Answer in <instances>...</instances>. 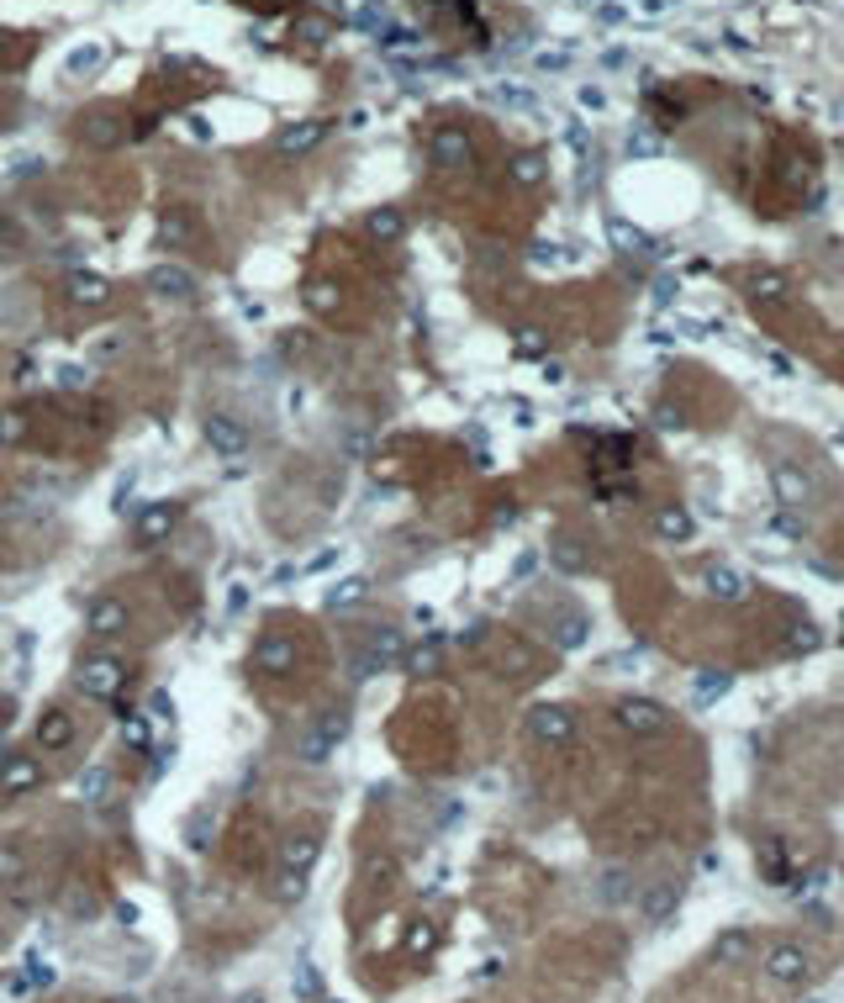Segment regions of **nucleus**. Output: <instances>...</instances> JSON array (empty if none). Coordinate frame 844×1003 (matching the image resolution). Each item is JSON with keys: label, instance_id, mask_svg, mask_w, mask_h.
Returning <instances> with one entry per match:
<instances>
[{"label": "nucleus", "instance_id": "12", "mask_svg": "<svg viewBox=\"0 0 844 1003\" xmlns=\"http://www.w3.org/2000/svg\"><path fill=\"white\" fill-rule=\"evenodd\" d=\"M633 903H638V919H644V924H665L670 913L681 909V882H670V877L649 882V887H644Z\"/></svg>", "mask_w": 844, "mask_h": 1003}, {"label": "nucleus", "instance_id": "42", "mask_svg": "<svg viewBox=\"0 0 844 1003\" xmlns=\"http://www.w3.org/2000/svg\"><path fill=\"white\" fill-rule=\"evenodd\" d=\"M43 175V159H11V180H32Z\"/></svg>", "mask_w": 844, "mask_h": 1003}, {"label": "nucleus", "instance_id": "34", "mask_svg": "<svg viewBox=\"0 0 844 1003\" xmlns=\"http://www.w3.org/2000/svg\"><path fill=\"white\" fill-rule=\"evenodd\" d=\"M153 734V719L149 713H127V724H121V745H132V750H143Z\"/></svg>", "mask_w": 844, "mask_h": 1003}, {"label": "nucleus", "instance_id": "19", "mask_svg": "<svg viewBox=\"0 0 844 1003\" xmlns=\"http://www.w3.org/2000/svg\"><path fill=\"white\" fill-rule=\"evenodd\" d=\"M74 739V719L63 713V708H48L43 719H37V734H32V745L37 750H63Z\"/></svg>", "mask_w": 844, "mask_h": 1003}, {"label": "nucleus", "instance_id": "47", "mask_svg": "<svg viewBox=\"0 0 844 1003\" xmlns=\"http://www.w3.org/2000/svg\"><path fill=\"white\" fill-rule=\"evenodd\" d=\"M328 565H338V549H323V555L306 560V571H328Z\"/></svg>", "mask_w": 844, "mask_h": 1003}, {"label": "nucleus", "instance_id": "3", "mask_svg": "<svg viewBox=\"0 0 844 1003\" xmlns=\"http://www.w3.org/2000/svg\"><path fill=\"white\" fill-rule=\"evenodd\" d=\"M48 782L43 760L27 756V750H0V797H27Z\"/></svg>", "mask_w": 844, "mask_h": 1003}, {"label": "nucleus", "instance_id": "4", "mask_svg": "<svg viewBox=\"0 0 844 1003\" xmlns=\"http://www.w3.org/2000/svg\"><path fill=\"white\" fill-rule=\"evenodd\" d=\"M528 734L549 745V750H565L575 739V713L571 708H560V702H539L534 713H528Z\"/></svg>", "mask_w": 844, "mask_h": 1003}, {"label": "nucleus", "instance_id": "50", "mask_svg": "<svg viewBox=\"0 0 844 1003\" xmlns=\"http://www.w3.org/2000/svg\"><path fill=\"white\" fill-rule=\"evenodd\" d=\"M0 127H5V123H0Z\"/></svg>", "mask_w": 844, "mask_h": 1003}, {"label": "nucleus", "instance_id": "2", "mask_svg": "<svg viewBox=\"0 0 844 1003\" xmlns=\"http://www.w3.org/2000/svg\"><path fill=\"white\" fill-rule=\"evenodd\" d=\"M760 972L771 977L776 988H802V982H808V972H813V956H808L802 945L776 941L765 956H760Z\"/></svg>", "mask_w": 844, "mask_h": 1003}, {"label": "nucleus", "instance_id": "41", "mask_svg": "<svg viewBox=\"0 0 844 1003\" xmlns=\"http://www.w3.org/2000/svg\"><path fill=\"white\" fill-rule=\"evenodd\" d=\"M302 893H306V877H291V872H280V898H285V903H296Z\"/></svg>", "mask_w": 844, "mask_h": 1003}, {"label": "nucleus", "instance_id": "43", "mask_svg": "<svg viewBox=\"0 0 844 1003\" xmlns=\"http://www.w3.org/2000/svg\"><path fill=\"white\" fill-rule=\"evenodd\" d=\"M207 835H211V814H201V824H190V845H196V851H207L211 845Z\"/></svg>", "mask_w": 844, "mask_h": 1003}, {"label": "nucleus", "instance_id": "22", "mask_svg": "<svg viewBox=\"0 0 844 1003\" xmlns=\"http://www.w3.org/2000/svg\"><path fill=\"white\" fill-rule=\"evenodd\" d=\"M254 666L259 670H291L296 666V644H291L285 634H270L259 650H254Z\"/></svg>", "mask_w": 844, "mask_h": 1003}, {"label": "nucleus", "instance_id": "9", "mask_svg": "<svg viewBox=\"0 0 844 1003\" xmlns=\"http://www.w3.org/2000/svg\"><path fill=\"white\" fill-rule=\"evenodd\" d=\"M317 855H323V835H317V829H296V835L280 840V872L306 877V872L317 866Z\"/></svg>", "mask_w": 844, "mask_h": 1003}, {"label": "nucleus", "instance_id": "26", "mask_svg": "<svg viewBox=\"0 0 844 1003\" xmlns=\"http://www.w3.org/2000/svg\"><path fill=\"white\" fill-rule=\"evenodd\" d=\"M153 233L164 238V248H185V244H190V222H185L180 207H164V212H159V222H153Z\"/></svg>", "mask_w": 844, "mask_h": 1003}, {"label": "nucleus", "instance_id": "39", "mask_svg": "<svg viewBox=\"0 0 844 1003\" xmlns=\"http://www.w3.org/2000/svg\"><path fill=\"white\" fill-rule=\"evenodd\" d=\"M513 180L517 185H539L543 180V159H539V153H523V159H513Z\"/></svg>", "mask_w": 844, "mask_h": 1003}, {"label": "nucleus", "instance_id": "32", "mask_svg": "<svg viewBox=\"0 0 844 1003\" xmlns=\"http://www.w3.org/2000/svg\"><path fill=\"white\" fill-rule=\"evenodd\" d=\"M745 950H750V935H745V930H728L724 941L713 945V961H718V967H728V961H739Z\"/></svg>", "mask_w": 844, "mask_h": 1003}, {"label": "nucleus", "instance_id": "24", "mask_svg": "<svg viewBox=\"0 0 844 1003\" xmlns=\"http://www.w3.org/2000/svg\"><path fill=\"white\" fill-rule=\"evenodd\" d=\"M80 803H91V808H101V803H106V797H112V766H101V760H95V766H85V771H80Z\"/></svg>", "mask_w": 844, "mask_h": 1003}, {"label": "nucleus", "instance_id": "49", "mask_svg": "<svg viewBox=\"0 0 844 1003\" xmlns=\"http://www.w3.org/2000/svg\"><path fill=\"white\" fill-rule=\"evenodd\" d=\"M802 1003H829V999H802Z\"/></svg>", "mask_w": 844, "mask_h": 1003}, {"label": "nucleus", "instance_id": "18", "mask_svg": "<svg viewBox=\"0 0 844 1003\" xmlns=\"http://www.w3.org/2000/svg\"><path fill=\"white\" fill-rule=\"evenodd\" d=\"M597 898H602L607 909H623L638 898V887H633V872L629 866H602V877H597Z\"/></svg>", "mask_w": 844, "mask_h": 1003}, {"label": "nucleus", "instance_id": "16", "mask_svg": "<svg viewBox=\"0 0 844 1003\" xmlns=\"http://www.w3.org/2000/svg\"><path fill=\"white\" fill-rule=\"evenodd\" d=\"M127 623H132V613H127V603H121V597H95V603H91V634L95 639L127 634Z\"/></svg>", "mask_w": 844, "mask_h": 1003}, {"label": "nucleus", "instance_id": "13", "mask_svg": "<svg viewBox=\"0 0 844 1003\" xmlns=\"http://www.w3.org/2000/svg\"><path fill=\"white\" fill-rule=\"evenodd\" d=\"M433 164H444V170H470V164H476V143H470V132H465V127H444V132H433Z\"/></svg>", "mask_w": 844, "mask_h": 1003}, {"label": "nucleus", "instance_id": "17", "mask_svg": "<svg viewBox=\"0 0 844 1003\" xmlns=\"http://www.w3.org/2000/svg\"><path fill=\"white\" fill-rule=\"evenodd\" d=\"M175 523H180V508L175 502H159V508H149V513L132 523V534H138V545H159V539L175 534Z\"/></svg>", "mask_w": 844, "mask_h": 1003}, {"label": "nucleus", "instance_id": "38", "mask_svg": "<svg viewBox=\"0 0 844 1003\" xmlns=\"http://www.w3.org/2000/svg\"><path fill=\"white\" fill-rule=\"evenodd\" d=\"M750 296H754V302H771V306H776L786 296V280H782V275H754V291H750Z\"/></svg>", "mask_w": 844, "mask_h": 1003}, {"label": "nucleus", "instance_id": "46", "mask_svg": "<svg viewBox=\"0 0 844 1003\" xmlns=\"http://www.w3.org/2000/svg\"><path fill=\"white\" fill-rule=\"evenodd\" d=\"M248 597H254L248 586H233V592H227V613H243L248 608Z\"/></svg>", "mask_w": 844, "mask_h": 1003}, {"label": "nucleus", "instance_id": "36", "mask_svg": "<svg viewBox=\"0 0 844 1003\" xmlns=\"http://www.w3.org/2000/svg\"><path fill=\"white\" fill-rule=\"evenodd\" d=\"M54 381H59L63 392H91V386H95L91 365H59V370H54Z\"/></svg>", "mask_w": 844, "mask_h": 1003}, {"label": "nucleus", "instance_id": "45", "mask_svg": "<svg viewBox=\"0 0 844 1003\" xmlns=\"http://www.w3.org/2000/svg\"><path fill=\"white\" fill-rule=\"evenodd\" d=\"M629 149H633V153H655V149H660V138H655V132H633Z\"/></svg>", "mask_w": 844, "mask_h": 1003}, {"label": "nucleus", "instance_id": "48", "mask_svg": "<svg viewBox=\"0 0 844 1003\" xmlns=\"http://www.w3.org/2000/svg\"><path fill=\"white\" fill-rule=\"evenodd\" d=\"M16 238V228H11V217H0V244H11Z\"/></svg>", "mask_w": 844, "mask_h": 1003}, {"label": "nucleus", "instance_id": "35", "mask_svg": "<svg viewBox=\"0 0 844 1003\" xmlns=\"http://www.w3.org/2000/svg\"><path fill=\"white\" fill-rule=\"evenodd\" d=\"M106 59V48H95V43H85V48H74L69 59H63V74H91L95 63Z\"/></svg>", "mask_w": 844, "mask_h": 1003}, {"label": "nucleus", "instance_id": "40", "mask_svg": "<svg viewBox=\"0 0 844 1003\" xmlns=\"http://www.w3.org/2000/svg\"><path fill=\"white\" fill-rule=\"evenodd\" d=\"M306 302L317 306V312H338V285H312V296Z\"/></svg>", "mask_w": 844, "mask_h": 1003}, {"label": "nucleus", "instance_id": "20", "mask_svg": "<svg viewBox=\"0 0 844 1003\" xmlns=\"http://www.w3.org/2000/svg\"><path fill=\"white\" fill-rule=\"evenodd\" d=\"M22 882H27V845L16 835H0V887L16 893Z\"/></svg>", "mask_w": 844, "mask_h": 1003}, {"label": "nucleus", "instance_id": "5", "mask_svg": "<svg viewBox=\"0 0 844 1003\" xmlns=\"http://www.w3.org/2000/svg\"><path fill=\"white\" fill-rule=\"evenodd\" d=\"M401 634L396 629H375L370 644H360V655H354V676H380V670H396L401 666Z\"/></svg>", "mask_w": 844, "mask_h": 1003}, {"label": "nucleus", "instance_id": "7", "mask_svg": "<svg viewBox=\"0 0 844 1003\" xmlns=\"http://www.w3.org/2000/svg\"><path fill=\"white\" fill-rule=\"evenodd\" d=\"M612 719H618V730H629V734H660V730H670V713H665L655 698H623L618 708H612Z\"/></svg>", "mask_w": 844, "mask_h": 1003}, {"label": "nucleus", "instance_id": "8", "mask_svg": "<svg viewBox=\"0 0 844 1003\" xmlns=\"http://www.w3.org/2000/svg\"><path fill=\"white\" fill-rule=\"evenodd\" d=\"M328 132H332V123H328V117H302V123L280 127V138H274V149L285 153V159H302V153L323 149V143H328Z\"/></svg>", "mask_w": 844, "mask_h": 1003}, {"label": "nucleus", "instance_id": "14", "mask_svg": "<svg viewBox=\"0 0 844 1003\" xmlns=\"http://www.w3.org/2000/svg\"><path fill=\"white\" fill-rule=\"evenodd\" d=\"M364 238L380 244V248L401 244V238H407V212H401V207H370V212H364Z\"/></svg>", "mask_w": 844, "mask_h": 1003}, {"label": "nucleus", "instance_id": "31", "mask_svg": "<svg viewBox=\"0 0 844 1003\" xmlns=\"http://www.w3.org/2000/svg\"><path fill=\"white\" fill-rule=\"evenodd\" d=\"M380 48H386V54H401V48L412 54V48H422V32H412V27H391V22H386V27H380Z\"/></svg>", "mask_w": 844, "mask_h": 1003}, {"label": "nucleus", "instance_id": "21", "mask_svg": "<svg viewBox=\"0 0 844 1003\" xmlns=\"http://www.w3.org/2000/svg\"><path fill=\"white\" fill-rule=\"evenodd\" d=\"M771 481H776V497H782L786 508H808V502H813V481H808V476H797L792 465H776V470H771Z\"/></svg>", "mask_w": 844, "mask_h": 1003}, {"label": "nucleus", "instance_id": "25", "mask_svg": "<svg viewBox=\"0 0 844 1003\" xmlns=\"http://www.w3.org/2000/svg\"><path fill=\"white\" fill-rule=\"evenodd\" d=\"M607 238L618 244V254H655V244H649V233H638V228H629L623 217H607Z\"/></svg>", "mask_w": 844, "mask_h": 1003}, {"label": "nucleus", "instance_id": "30", "mask_svg": "<svg viewBox=\"0 0 844 1003\" xmlns=\"http://www.w3.org/2000/svg\"><path fill=\"white\" fill-rule=\"evenodd\" d=\"M655 534H660V539H692V517L681 513V508H665V513L655 517Z\"/></svg>", "mask_w": 844, "mask_h": 1003}, {"label": "nucleus", "instance_id": "10", "mask_svg": "<svg viewBox=\"0 0 844 1003\" xmlns=\"http://www.w3.org/2000/svg\"><path fill=\"white\" fill-rule=\"evenodd\" d=\"M143 285H149L159 302H190L196 296V275L185 270V265H149Z\"/></svg>", "mask_w": 844, "mask_h": 1003}, {"label": "nucleus", "instance_id": "11", "mask_svg": "<svg viewBox=\"0 0 844 1003\" xmlns=\"http://www.w3.org/2000/svg\"><path fill=\"white\" fill-rule=\"evenodd\" d=\"M343 734H349V719H343V713H332L328 724L317 719V724H312V730L302 734V745H296V756H302L306 766H323V760L332 756V745H338Z\"/></svg>", "mask_w": 844, "mask_h": 1003}, {"label": "nucleus", "instance_id": "15", "mask_svg": "<svg viewBox=\"0 0 844 1003\" xmlns=\"http://www.w3.org/2000/svg\"><path fill=\"white\" fill-rule=\"evenodd\" d=\"M63 291H69V302L74 306L112 302V280H106V275H95V270H69L63 275Z\"/></svg>", "mask_w": 844, "mask_h": 1003}, {"label": "nucleus", "instance_id": "33", "mask_svg": "<svg viewBox=\"0 0 844 1003\" xmlns=\"http://www.w3.org/2000/svg\"><path fill=\"white\" fill-rule=\"evenodd\" d=\"M581 639H586V618H581V613H565V618L554 623V644H560V650H575Z\"/></svg>", "mask_w": 844, "mask_h": 1003}, {"label": "nucleus", "instance_id": "27", "mask_svg": "<svg viewBox=\"0 0 844 1003\" xmlns=\"http://www.w3.org/2000/svg\"><path fill=\"white\" fill-rule=\"evenodd\" d=\"M364 597H370V576H343L328 592V597H323V608L338 613V608H354V603H364Z\"/></svg>", "mask_w": 844, "mask_h": 1003}, {"label": "nucleus", "instance_id": "1", "mask_svg": "<svg viewBox=\"0 0 844 1003\" xmlns=\"http://www.w3.org/2000/svg\"><path fill=\"white\" fill-rule=\"evenodd\" d=\"M74 681H80V692L95 702H117L121 687H127V661L121 655H85L80 670H74Z\"/></svg>", "mask_w": 844, "mask_h": 1003}, {"label": "nucleus", "instance_id": "37", "mask_svg": "<svg viewBox=\"0 0 844 1003\" xmlns=\"http://www.w3.org/2000/svg\"><path fill=\"white\" fill-rule=\"evenodd\" d=\"M85 138H91V143H101V149H106V143H117V138H121L117 117H106V112H95V117H91V127H85Z\"/></svg>", "mask_w": 844, "mask_h": 1003}, {"label": "nucleus", "instance_id": "23", "mask_svg": "<svg viewBox=\"0 0 844 1003\" xmlns=\"http://www.w3.org/2000/svg\"><path fill=\"white\" fill-rule=\"evenodd\" d=\"M707 592L724 597V603H745V597H750V581L739 576L734 565H713V571H707Z\"/></svg>", "mask_w": 844, "mask_h": 1003}, {"label": "nucleus", "instance_id": "28", "mask_svg": "<svg viewBox=\"0 0 844 1003\" xmlns=\"http://www.w3.org/2000/svg\"><path fill=\"white\" fill-rule=\"evenodd\" d=\"M438 655H444V639H422V644H412V650H401V666L418 670V676H427V670H438Z\"/></svg>", "mask_w": 844, "mask_h": 1003}, {"label": "nucleus", "instance_id": "6", "mask_svg": "<svg viewBox=\"0 0 844 1003\" xmlns=\"http://www.w3.org/2000/svg\"><path fill=\"white\" fill-rule=\"evenodd\" d=\"M201 439H207L222 459L248 455V428H243L238 418H227V412H207V418H201Z\"/></svg>", "mask_w": 844, "mask_h": 1003}, {"label": "nucleus", "instance_id": "29", "mask_svg": "<svg viewBox=\"0 0 844 1003\" xmlns=\"http://www.w3.org/2000/svg\"><path fill=\"white\" fill-rule=\"evenodd\" d=\"M728 687H734V676H728V670H702V676L692 681V698L696 702H713V698H724Z\"/></svg>", "mask_w": 844, "mask_h": 1003}, {"label": "nucleus", "instance_id": "44", "mask_svg": "<svg viewBox=\"0 0 844 1003\" xmlns=\"http://www.w3.org/2000/svg\"><path fill=\"white\" fill-rule=\"evenodd\" d=\"M169 713H175L169 692H153V698H149V719H169Z\"/></svg>", "mask_w": 844, "mask_h": 1003}]
</instances>
